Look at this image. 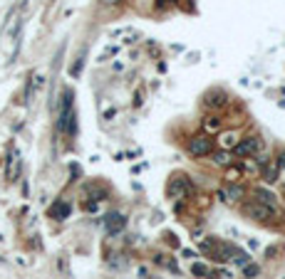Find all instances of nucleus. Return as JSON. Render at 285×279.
<instances>
[{"instance_id": "obj_1", "label": "nucleus", "mask_w": 285, "mask_h": 279, "mask_svg": "<svg viewBox=\"0 0 285 279\" xmlns=\"http://www.w3.org/2000/svg\"><path fill=\"white\" fill-rule=\"evenodd\" d=\"M72 104H75V94H72V89H65V92H62L60 114H57V129H60L62 134H67V136H75V131H77V126H75V109H72Z\"/></svg>"}, {"instance_id": "obj_2", "label": "nucleus", "mask_w": 285, "mask_h": 279, "mask_svg": "<svg viewBox=\"0 0 285 279\" xmlns=\"http://www.w3.org/2000/svg\"><path fill=\"white\" fill-rule=\"evenodd\" d=\"M186 151H189L191 156H196V158H204V156H208V153L213 151V139H211L208 134H199V136H194V139L189 141Z\"/></svg>"}, {"instance_id": "obj_3", "label": "nucleus", "mask_w": 285, "mask_h": 279, "mask_svg": "<svg viewBox=\"0 0 285 279\" xmlns=\"http://www.w3.org/2000/svg\"><path fill=\"white\" fill-rule=\"evenodd\" d=\"M260 151V141L255 136H245V139H238V143L233 146V153L241 156V158H250Z\"/></svg>"}, {"instance_id": "obj_4", "label": "nucleus", "mask_w": 285, "mask_h": 279, "mask_svg": "<svg viewBox=\"0 0 285 279\" xmlns=\"http://www.w3.org/2000/svg\"><path fill=\"white\" fill-rule=\"evenodd\" d=\"M245 215L248 217H253V220H260V222H270L273 217H275V208H270V205H263V203H250V205H245Z\"/></svg>"}, {"instance_id": "obj_5", "label": "nucleus", "mask_w": 285, "mask_h": 279, "mask_svg": "<svg viewBox=\"0 0 285 279\" xmlns=\"http://www.w3.org/2000/svg\"><path fill=\"white\" fill-rule=\"evenodd\" d=\"M169 198H174V200H181V198H186L189 193H191V183L184 178V175H174L171 180H169Z\"/></svg>"}, {"instance_id": "obj_6", "label": "nucleus", "mask_w": 285, "mask_h": 279, "mask_svg": "<svg viewBox=\"0 0 285 279\" xmlns=\"http://www.w3.org/2000/svg\"><path fill=\"white\" fill-rule=\"evenodd\" d=\"M124 227H126V217H124L122 212H107V215H104V230H107L112 237L119 235Z\"/></svg>"}, {"instance_id": "obj_7", "label": "nucleus", "mask_w": 285, "mask_h": 279, "mask_svg": "<svg viewBox=\"0 0 285 279\" xmlns=\"http://www.w3.org/2000/svg\"><path fill=\"white\" fill-rule=\"evenodd\" d=\"M204 104H206L208 109H226V106H228V94H226L223 89H211V92H206Z\"/></svg>"}, {"instance_id": "obj_8", "label": "nucleus", "mask_w": 285, "mask_h": 279, "mask_svg": "<svg viewBox=\"0 0 285 279\" xmlns=\"http://www.w3.org/2000/svg\"><path fill=\"white\" fill-rule=\"evenodd\" d=\"M47 212H50V217H55V220H67L70 212H72V205L65 203V200H57V203H52V208H50Z\"/></svg>"}, {"instance_id": "obj_9", "label": "nucleus", "mask_w": 285, "mask_h": 279, "mask_svg": "<svg viewBox=\"0 0 285 279\" xmlns=\"http://www.w3.org/2000/svg\"><path fill=\"white\" fill-rule=\"evenodd\" d=\"M221 195H223V200H231V203H236V200H241V198L245 195V188H243V185H238V183H228L226 193H221Z\"/></svg>"}, {"instance_id": "obj_10", "label": "nucleus", "mask_w": 285, "mask_h": 279, "mask_svg": "<svg viewBox=\"0 0 285 279\" xmlns=\"http://www.w3.org/2000/svg\"><path fill=\"white\" fill-rule=\"evenodd\" d=\"M253 195H255V200H258V203H263V205H270V208H275V205H278V203H275L273 190H268V188H255V190H253Z\"/></svg>"}, {"instance_id": "obj_11", "label": "nucleus", "mask_w": 285, "mask_h": 279, "mask_svg": "<svg viewBox=\"0 0 285 279\" xmlns=\"http://www.w3.org/2000/svg\"><path fill=\"white\" fill-rule=\"evenodd\" d=\"M233 151H226V148H221V151H216L213 153V163L216 166H223V168H228V166H233Z\"/></svg>"}, {"instance_id": "obj_12", "label": "nucleus", "mask_w": 285, "mask_h": 279, "mask_svg": "<svg viewBox=\"0 0 285 279\" xmlns=\"http://www.w3.org/2000/svg\"><path fill=\"white\" fill-rule=\"evenodd\" d=\"M236 143H238V134H236V131H223V134H221V146H223L226 151H231Z\"/></svg>"}, {"instance_id": "obj_13", "label": "nucleus", "mask_w": 285, "mask_h": 279, "mask_svg": "<svg viewBox=\"0 0 285 279\" xmlns=\"http://www.w3.org/2000/svg\"><path fill=\"white\" fill-rule=\"evenodd\" d=\"M204 129L211 131V134L221 131V119H218V116H206V119H204Z\"/></svg>"}, {"instance_id": "obj_14", "label": "nucleus", "mask_w": 285, "mask_h": 279, "mask_svg": "<svg viewBox=\"0 0 285 279\" xmlns=\"http://www.w3.org/2000/svg\"><path fill=\"white\" fill-rule=\"evenodd\" d=\"M278 166H268V168H263V180L268 183V185H273L275 180H278Z\"/></svg>"}, {"instance_id": "obj_15", "label": "nucleus", "mask_w": 285, "mask_h": 279, "mask_svg": "<svg viewBox=\"0 0 285 279\" xmlns=\"http://www.w3.org/2000/svg\"><path fill=\"white\" fill-rule=\"evenodd\" d=\"M191 274L194 277H211V269L206 264H201V262H194L191 264Z\"/></svg>"}, {"instance_id": "obj_16", "label": "nucleus", "mask_w": 285, "mask_h": 279, "mask_svg": "<svg viewBox=\"0 0 285 279\" xmlns=\"http://www.w3.org/2000/svg\"><path fill=\"white\" fill-rule=\"evenodd\" d=\"M238 178H241V171L233 168V166H228V171H226V180H228V183H238Z\"/></svg>"}, {"instance_id": "obj_17", "label": "nucleus", "mask_w": 285, "mask_h": 279, "mask_svg": "<svg viewBox=\"0 0 285 279\" xmlns=\"http://www.w3.org/2000/svg\"><path fill=\"white\" fill-rule=\"evenodd\" d=\"M243 274H245L248 279H255V277L260 274V267H258V264H245V272H243Z\"/></svg>"}, {"instance_id": "obj_18", "label": "nucleus", "mask_w": 285, "mask_h": 279, "mask_svg": "<svg viewBox=\"0 0 285 279\" xmlns=\"http://www.w3.org/2000/svg\"><path fill=\"white\" fill-rule=\"evenodd\" d=\"M82 67H84V52H82V55L77 57V62H75V67H72V77H80Z\"/></svg>"}, {"instance_id": "obj_19", "label": "nucleus", "mask_w": 285, "mask_h": 279, "mask_svg": "<svg viewBox=\"0 0 285 279\" xmlns=\"http://www.w3.org/2000/svg\"><path fill=\"white\" fill-rule=\"evenodd\" d=\"M275 166H278V171H283V173H285V151H280V153H278V163H275Z\"/></svg>"}, {"instance_id": "obj_20", "label": "nucleus", "mask_w": 285, "mask_h": 279, "mask_svg": "<svg viewBox=\"0 0 285 279\" xmlns=\"http://www.w3.org/2000/svg\"><path fill=\"white\" fill-rule=\"evenodd\" d=\"M166 242H169L171 247H179V240H176V235H166Z\"/></svg>"}, {"instance_id": "obj_21", "label": "nucleus", "mask_w": 285, "mask_h": 279, "mask_svg": "<svg viewBox=\"0 0 285 279\" xmlns=\"http://www.w3.org/2000/svg\"><path fill=\"white\" fill-rule=\"evenodd\" d=\"M102 3H104V5H117L119 0H102Z\"/></svg>"}]
</instances>
